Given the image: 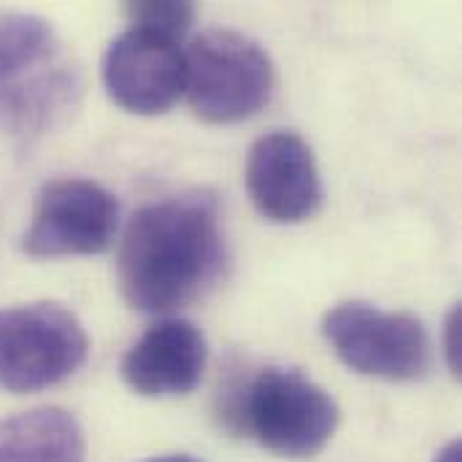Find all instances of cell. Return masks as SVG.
Instances as JSON below:
<instances>
[{"label": "cell", "instance_id": "obj_1", "mask_svg": "<svg viewBox=\"0 0 462 462\" xmlns=\"http://www.w3.org/2000/svg\"><path fill=\"white\" fill-rule=\"evenodd\" d=\"M227 265L219 203L195 189L141 206L122 236L116 284L143 314H168L203 298Z\"/></svg>", "mask_w": 462, "mask_h": 462}, {"label": "cell", "instance_id": "obj_2", "mask_svg": "<svg viewBox=\"0 0 462 462\" xmlns=\"http://www.w3.org/2000/svg\"><path fill=\"white\" fill-rule=\"evenodd\" d=\"M81 68L57 30L32 14L0 19V130L30 143L79 106Z\"/></svg>", "mask_w": 462, "mask_h": 462}, {"label": "cell", "instance_id": "obj_3", "mask_svg": "<svg viewBox=\"0 0 462 462\" xmlns=\"http://www.w3.org/2000/svg\"><path fill=\"white\" fill-rule=\"evenodd\" d=\"M219 425L233 436L254 439L284 460H311L336 436L341 409L330 393L295 368L268 365L217 395Z\"/></svg>", "mask_w": 462, "mask_h": 462}, {"label": "cell", "instance_id": "obj_4", "mask_svg": "<svg viewBox=\"0 0 462 462\" xmlns=\"http://www.w3.org/2000/svg\"><path fill=\"white\" fill-rule=\"evenodd\" d=\"M273 84L268 51L238 30H206L184 51V95L192 114L208 125L254 116L268 106Z\"/></svg>", "mask_w": 462, "mask_h": 462}, {"label": "cell", "instance_id": "obj_5", "mask_svg": "<svg viewBox=\"0 0 462 462\" xmlns=\"http://www.w3.org/2000/svg\"><path fill=\"white\" fill-rule=\"evenodd\" d=\"M89 355L73 311L54 300L0 309V390L41 393L70 379Z\"/></svg>", "mask_w": 462, "mask_h": 462}, {"label": "cell", "instance_id": "obj_6", "mask_svg": "<svg viewBox=\"0 0 462 462\" xmlns=\"http://www.w3.org/2000/svg\"><path fill=\"white\" fill-rule=\"evenodd\" d=\"M322 333L338 360L374 379L417 382L433 368V344L425 325L406 311H382L371 303H338L322 319Z\"/></svg>", "mask_w": 462, "mask_h": 462}, {"label": "cell", "instance_id": "obj_7", "mask_svg": "<svg viewBox=\"0 0 462 462\" xmlns=\"http://www.w3.org/2000/svg\"><path fill=\"white\" fill-rule=\"evenodd\" d=\"M119 227L116 198L89 179H54L35 195L22 252L30 257H87L114 246Z\"/></svg>", "mask_w": 462, "mask_h": 462}, {"label": "cell", "instance_id": "obj_8", "mask_svg": "<svg viewBox=\"0 0 462 462\" xmlns=\"http://www.w3.org/2000/svg\"><path fill=\"white\" fill-rule=\"evenodd\" d=\"M103 84L130 114H165L184 95V51L179 41L130 27L106 49Z\"/></svg>", "mask_w": 462, "mask_h": 462}, {"label": "cell", "instance_id": "obj_9", "mask_svg": "<svg viewBox=\"0 0 462 462\" xmlns=\"http://www.w3.org/2000/svg\"><path fill=\"white\" fill-rule=\"evenodd\" d=\"M246 192L268 222L311 219L322 206V179L311 146L290 130L257 138L246 157Z\"/></svg>", "mask_w": 462, "mask_h": 462}, {"label": "cell", "instance_id": "obj_10", "mask_svg": "<svg viewBox=\"0 0 462 462\" xmlns=\"http://www.w3.org/2000/svg\"><path fill=\"white\" fill-rule=\"evenodd\" d=\"M208 346L203 333L179 317L146 328L119 363L122 382L141 398L189 395L206 371Z\"/></svg>", "mask_w": 462, "mask_h": 462}, {"label": "cell", "instance_id": "obj_11", "mask_svg": "<svg viewBox=\"0 0 462 462\" xmlns=\"http://www.w3.org/2000/svg\"><path fill=\"white\" fill-rule=\"evenodd\" d=\"M0 462H87L79 420L57 406L0 420Z\"/></svg>", "mask_w": 462, "mask_h": 462}, {"label": "cell", "instance_id": "obj_12", "mask_svg": "<svg viewBox=\"0 0 462 462\" xmlns=\"http://www.w3.org/2000/svg\"><path fill=\"white\" fill-rule=\"evenodd\" d=\"M125 16L130 27L149 30L165 35L171 41H181L195 22V5L184 0H165V3H127Z\"/></svg>", "mask_w": 462, "mask_h": 462}, {"label": "cell", "instance_id": "obj_13", "mask_svg": "<svg viewBox=\"0 0 462 462\" xmlns=\"http://www.w3.org/2000/svg\"><path fill=\"white\" fill-rule=\"evenodd\" d=\"M462 309L460 303H455V309L449 311L447 317V325H444V357H447V365H449V374L452 376H460L462 371Z\"/></svg>", "mask_w": 462, "mask_h": 462}, {"label": "cell", "instance_id": "obj_14", "mask_svg": "<svg viewBox=\"0 0 462 462\" xmlns=\"http://www.w3.org/2000/svg\"><path fill=\"white\" fill-rule=\"evenodd\" d=\"M433 462H462V444L455 439V441H449L439 455H436V460Z\"/></svg>", "mask_w": 462, "mask_h": 462}, {"label": "cell", "instance_id": "obj_15", "mask_svg": "<svg viewBox=\"0 0 462 462\" xmlns=\"http://www.w3.org/2000/svg\"><path fill=\"white\" fill-rule=\"evenodd\" d=\"M146 462H203L198 460V457H192V455H162V457H152V460Z\"/></svg>", "mask_w": 462, "mask_h": 462}]
</instances>
